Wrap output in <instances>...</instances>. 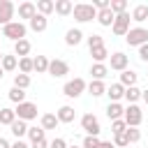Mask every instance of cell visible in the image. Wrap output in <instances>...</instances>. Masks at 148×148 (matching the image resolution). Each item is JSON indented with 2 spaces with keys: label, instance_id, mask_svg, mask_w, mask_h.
Returning <instances> with one entry per match:
<instances>
[{
  "label": "cell",
  "instance_id": "cell-1",
  "mask_svg": "<svg viewBox=\"0 0 148 148\" xmlns=\"http://www.w3.org/2000/svg\"><path fill=\"white\" fill-rule=\"evenodd\" d=\"M72 14H74V21H79V23H88V21L97 18V9H95L90 2H79V5H74Z\"/></svg>",
  "mask_w": 148,
  "mask_h": 148
},
{
  "label": "cell",
  "instance_id": "cell-2",
  "mask_svg": "<svg viewBox=\"0 0 148 148\" xmlns=\"http://www.w3.org/2000/svg\"><path fill=\"white\" fill-rule=\"evenodd\" d=\"M25 32H28V28L21 23V21H12V23H7V25H2V37H7V39H12V42H18V39H25Z\"/></svg>",
  "mask_w": 148,
  "mask_h": 148
},
{
  "label": "cell",
  "instance_id": "cell-3",
  "mask_svg": "<svg viewBox=\"0 0 148 148\" xmlns=\"http://www.w3.org/2000/svg\"><path fill=\"white\" fill-rule=\"evenodd\" d=\"M86 81L81 79V76H76V79H72V81H67L65 86H62V95L65 97H69V99H76V97H81L83 92H86Z\"/></svg>",
  "mask_w": 148,
  "mask_h": 148
},
{
  "label": "cell",
  "instance_id": "cell-4",
  "mask_svg": "<svg viewBox=\"0 0 148 148\" xmlns=\"http://www.w3.org/2000/svg\"><path fill=\"white\" fill-rule=\"evenodd\" d=\"M123 120L127 127H139L141 120H143V111L139 104H127L125 106V113H123Z\"/></svg>",
  "mask_w": 148,
  "mask_h": 148
},
{
  "label": "cell",
  "instance_id": "cell-5",
  "mask_svg": "<svg viewBox=\"0 0 148 148\" xmlns=\"http://www.w3.org/2000/svg\"><path fill=\"white\" fill-rule=\"evenodd\" d=\"M14 113H16V118L18 120H35L37 118V104L35 102H21V104H16V109H14Z\"/></svg>",
  "mask_w": 148,
  "mask_h": 148
},
{
  "label": "cell",
  "instance_id": "cell-6",
  "mask_svg": "<svg viewBox=\"0 0 148 148\" xmlns=\"http://www.w3.org/2000/svg\"><path fill=\"white\" fill-rule=\"evenodd\" d=\"M125 39H127L130 46H143V44H148V30L141 28V25L130 28V32L125 35Z\"/></svg>",
  "mask_w": 148,
  "mask_h": 148
},
{
  "label": "cell",
  "instance_id": "cell-7",
  "mask_svg": "<svg viewBox=\"0 0 148 148\" xmlns=\"http://www.w3.org/2000/svg\"><path fill=\"white\" fill-rule=\"evenodd\" d=\"M81 127L86 130V136H99V132H102L99 120H97V116H92V113H83V116H81Z\"/></svg>",
  "mask_w": 148,
  "mask_h": 148
},
{
  "label": "cell",
  "instance_id": "cell-8",
  "mask_svg": "<svg viewBox=\"0 0 148 148\" xmlns=\"http://www.w3.org/2000/svg\"><path fill=\"white\" fill-rule=\"evenodd\" d=\"M130 14L125 12V14H116V18H113V23H111V30H113V35H118V37H125L127 32H130Z\"/></svg>",
  "mask_w": 148,
  "mask_h": 148
},
{
  "label": "cell",
  "instance_id": "cell-9",
  "mask_svg": "<svg viewBox=\"0 0 148 148\" xmlns=\"http://www.w3.org/2000/svg\"><path fill=\"white\" fill-rule=\"evenodd\" d=\"M46 74L60 79V76L69 74V65H67L65 60H60V58H53V60H49V72H46Z\"/></svg>",
  "mask_w": 148,
  "mask_h": 148
},
{
  "label": "cell",
  "instance_id": "cell-10",
  "mask_svg": "<svg viewBox=\"0 0 148 148\" xmlns=\"http://www.w3.org/2000/svg\"><path fill=\"white\" fill-rule=\"evenodd\" d=\"M14 12H16V7H14L12 0H0V25L12 23L14 21Z\"/></svg>",
  "mask_w": 148,
  "mask_h": 148
},
{
  "label": "cell",
  "instance_id": "cell-11",
  "mask_svg": "<svg viewBox=\"0 0 148 148\" xmlns=\"http://www.w3.org/2000/svg\"><path fill=\"white\" fill-rule=\"evenodd\" d=\"M127 65H130V58H127L123 51H116V53L111 56V69H113V72H125Z\"/></svg>",
  "mask_w": 148,
  "mask_h": 148
},
{
  "label": "cell",
  "instance_id": "cell-12",
  "mask_svg": "<svg viewBox=\"0 0 148 148\" xmlns=\"http://www.w3.org/2000/svg\"><path fill=\"white\" fill-rule=\"evenodd\" d=\"M56 118H58V123H74V118H76V111H74V106L65 104V106H60V109H58Z\"/></svg>",
  "mask_w": 148,
  "mask_h": 148
},
{
  "label": "cell",
  "instance_id": "cell-13",
  "mask_svg": "<svg viewBox=\"0 0 148 148\" xmlns=\"http://www.w3.org/2000/svg\"><path fill=\"white\" fill-rule=\"evenodd\" d=\"M28 25H30V30H35V32H44V30L49 28V18L42 16V14H35V16L28 21Z\"/></svg>",
  "mask_w": 148,
  "mask_h": 148
},
{
  "label": "cell",
  "instance_id": "cell-14",
  "mask_svg": "<svg viewBox=\"0 0 148 148\" xmlns=\"http://www.w3.org/2000/svg\"><path fill=\"white\" fill-rule=\"evenodd\" d=\"M81 39H83V32H81L79 28H69V30L65 32V44H67V46H79Z\"/></svg>",
  "mask_w": 148,
  "mask_h": 148
},
{
  "label": "cell",
  "instance_id": "cell-15",
  "mask_svg": "<svg viewBox=\"0 0 148 148\" xmlns=\"http://www.w3.org/2000/svg\"><path fill=\"white\" fill-rule=\"evenodd\" d=\"M136 79H139V74L134 72V69H125V72H120V86L123 88H132V86H136Z\"/></svg>",
  "mask_w": 148,
  "mask_h": 148
},
{
  "label": "cell",
  "instance_id": "cell-16",
  "mask_svg": "<svg viewBox=\"0 0 148 148\" xmlns=\"http://www.w3.org/2000/svg\"><path fill=\"white\" fill-rule=\"evenodd\" d=\"M123 113H125V106H123L120 102H109V106H106V116H109V120H120Z\"/></svg>",
  "mask_w": 148,
  "mask_h": 148
},
{
  "label": "cell",
  "instance_id": "cell-17",
  "mask_svg": "<svg viewBox=\"0 0 148 148\" xmlns=\"http://www.w3.org/2000/svg\"><path fill=\"white\" fill-rule=\"evenodd\" d=\"M30 49H32V44H30L28 39H18V42H14V56H16V58H28Z\"/></svg>",
  "mask_w": 148,
  "mask_h": 148
},
{
  "label": "cell",
  "instance_id": "cell-18",
  "mask_svg": "<svg viewBox=\"0 0 148 148\" xmlns=\"http://www.w3.org/2000/svg\"><path fill=\"white\" fill-rule=\"evenodd\" d=\"M72 9H74V5H72L69 0H56V2H53V12L60 14V16H69Z\"/></svg>",
  "mask_w": 148,
  "mask_h": 148
},
{
  "label": "cell",
  "instance_id": "cell-19",
  "mask_svg": "<svg viewBox=\"0 0 148 148\" xmlns=\"http://www.w3.org/2000/svg\"><path fill=\"white\" fill-rule=\"evenodd\" d=\"M37 14V7H35V2H21L18 5V18H32Z\"/></svg>",
  "mask_w": 148,
  "mask_h": 148
},
{
  "label": "cell",
  "instance_id": "cell-20",
  "mask_svg": "<svg viewBox=\"0 0 148 148\" xmlns=\"http://www.w3.org/2000/svg\"><path fill=\"white\" fill-rule=\"evenodd\" d=\"M90 74H92V81H104L106 74H109V67H106L104 62H95V65L90 67Z\"/></svg>",
  "mask_w": 148,
  "mask_h": 148
},
{
  "label": "cell",
  "instance_id": "cell-21",
  "mask_svg": "<svg viewBox=\"0 0 148 148\" xmlns=\"http://www.w3.org/2000/svg\"><path fill=\"white\" fill-rule=\"evenodd\" d=\"M60 123H58V118H56V113H44L42 118H39V127L46 132V130H56Z\"/></svg>",
  "mask_w": 148,
  "mask_h": 148
},
{
  "label": "cell",
  "instance_id": "cell-22",
  "mask_svg": "<svg viewBox=\"0 0 148 148\" xmlns=\"http://www.w3.org/2000/svg\"><path fill=\"white\" fill-rule=\"evenodd\" d=\"M32 72H37V74H46V72H49V58H46V56H37V58H32Z\"/></svg>",
  "mask_w": 148,
  "mask_h": 148
},
{
  "label": "cell",
  "instance_id": "cell-23",
  "mask_svg": "<svg viewBox=\"0 0 148 148\" xmlns=\"http://www.w3.org/2000/svg\"><path fill=\"white\" fill-rule=\"evenodd\" d=\"M86 90H88L92 97H102V95H106V86H104V81H90V83L86 86Z\"/></svg>",
  "mask_w": 148,
  "mask_h": 148
},
{
  "label": "cell",
  "instance_id": "cell-24",
  "mask_svg": "<svg viewBox=\"0 0 148 148\" xmlns=\"http://www.w3.org/2000/svg\"><path fill=\"white\" fill-rule=\"evenodd\" d=\"M106 95H109V99H111V102H120V99H123V95H125V88H123L120 83H111V86L106 88Z\"/></svg>",
  "mask_w": 148,
  "mask_h": 148
},
{
  "label": "cell",
  "instance_id": "cell-25",
  "mask_svg": "<svg viewBox=\"0 0 148 148\" xmlns=\"http://www.w3.org/2000/svg\"><path fill=\"white\" fill-rule=\"evenodd\" d=\"M9 130H12V134H14L16 139H21V136H25V134H28V123H25V120H18V118H16V120H14L12 125H9Z\"/></svg>",
  "mask_w": 148,
  "mask_h": 148
},
{
  "label": "cell",
  "instance_id": "cell-26",
  "mask_svg": "<svg viewBox=\"0 0 148 148\" xmlns=\"http://www.w3.org/2000/svg\"><path fill=\"white\" fill-rule=\"evenodd\" d=\"M132 21H136V23H143V21H148V5H136L134 9H132V16H130Z\"/></svg>",
  "mask_w": 148,
  "mask_h": 148
},
{
  "label": "cell",
  "instance_id": "cell-27",
  "mask_svg": "<svg viewBox=\"0 0 148 148\" xmlns=\"http://www.w3.org/2000/svg\"><path fill=\"white\" fill-rule=\"evenodd\" d=\"M113 18H116V14H113L111 9H102V12H97V23L104 25V28H111Z\"/></svg>",
  "mask_w": 148,
  "mask_h": 148
},
{
  "label": "cell",
  "instance_id": "cell-28",
  "mask_svg": "<svg viewBox=\"0 0 148 148\" xmlns=\"http://www.w3.org/2000/svg\"><path fill=\"white\" fill-rule=\"evenodd\" d=\"M16 120V113H14V109H9V106H2L0 109V125H12Z\"/></svg>",
  "mask_w": 148,
  "mask_h": 148
},
{
  "label": "cell",
  "instance_id": "cell-29",
  "mask_svg": "<svg viewBox=\"0 0 148 148\" xmlns=\"http://www.w3.org/2000/svg\"><path fill=\"white\" fill-rule=\"evenodd\" d=\"M2 72H14L18 67V58L16 56H2V62H0Z\"/></svg>",
  "mask_w": 148,
  "mask_h": 148
},
{
  "label": "cell",
  "instance_id": "cell-30",
  "mask_svg": "<svg viewBox=\"0 0 148 148\" xmlns=\"http://www.w3.org/2000/svg\"><path fill=\"white\" fill-rule=\"evenodd\" d=\"M123 99H127L130 104H136V102L141 99V88H136V86H132V88H125V95H123Z\"/></svg>",
  "mask_w": 148,
  "mask_h": 148
},
{
  "label": "cell",
  "instance_id": "cell-31",
  "mask_svg": "<svg viewBox=\"0 0 148 148\" xmlns=\"http://www.w3.org/2000/svg\"><path fill=\"white\" fill-rule=\"evenodd\" d=\"M37 14H42V16H49L51 12H53V0H37Z\"/></svg>",
  "mask_w": 148,
  "mask_h": 148
},
{
  "label": "cell",
  "instance_id": "cell-32",
  "mask_svg": "<svg viewBox=\"0 0 148 148\" xmlns=\"http://www.w3.org/2000/svg\"><path fill=\"white\" fill-rule=\"evenodd\" d=\"M90 56H92V60H95V62H104V60L109 58V49H106V46L90 49Z\"/></svg>",
  "mask_w": 148,
  "mask_h": 148
},
{
  "label": "cell",
  "instance_id": "cell-33",
  "mask_svg": "<svg viewBox=\"0 0 148 148\" xmlns=\"http://www.w3.org/2000/svg\"><path fill=\"white\" fill-rule=\"evenodd\" d=\"M7 97H9L14 104H21V102H25V90H21V88H14V86H12V90L7 92Z\"/></svg>",
  "mask_w": 148,
  "mask_h": 148
},
{
  "label": "cell",
  "instance_id": "cell-34",
  "mask_svg": "<svg viewBox=\"0 0 148 148\" xmlns=\"http://www.w3.org/2000/svg\"><path fill=\"white\" fill-rule=\"evenodd\" d=\"M28 86H30V76H28V74H21V72H18V74H14V88L25 90Z\"/></svg>",
  "mask_w": 148,
  "mask_h": 148
},
{
  "label": "cell",
  "instance_id": "cell-35",
  "mask_svg": "<svg viewBox=\"0 0 148 148\" xmlns=\"http://www.w3.org/2000/svg\"><path fill=\"white\" fill-rule=\"evenodd\" d=\"M109 9H111L113 14H125V12H127V2H125V0H111V2H109Z\"/></svg>",
  "mask_w": 148,
  "mask_h": 148
},
{
  "label": "cell",
  "instance_id": "cell-36",
  "mask_svg": "<svg viewBox=\"0 0 148 148\" xmlns=\"http://www.w3.org/2000/svg\"><path fill=\"white\" fill-rule=\"evenodd\" d=\"M18 72L30 76V72H32V58H30V56H28V58H18Z\"/></svg>",
  "mask_w": 148,
  "mask_h": 148
},
{
  "label": "cell",
  "instance_id": "cell-37",
  "mask_svg": "<svg viewBox=\"0 0 148 148\" xmlns=\"http://www.w3.org/2000/svg\"><path fill=\"white\" fill-rule=\"evenodd\" d=\"M28 139H30L32 143H37V141H42V139H46V136H44V130H42V127H28Z\"/></svg>",
  "mask_w": 148,
  "mask_h": 148
},
{
  "label": "cell",
  "instance_id": "cell-38",
  "mask_svg": "<svg viewBox=\"0 0 148 148\" xmlns=\"http://www.w3.org/2000/svg\"><path fill=\"white\" fill-rule=\"evenodd\" d=\"M125 136H127V143H136L141 139V130L139 127H127L125 130Z\"/></svg>",
  "mask_w": 148,
  "mask_h": 148
},
{
  "label": "cell",
  "instance_id": "cell-39",
  "mask_svg": "<svg viewBox=\"0 0 148 148\" xmlns=\"http://www.w3.org/2000/svg\"><path fill=\"white\" fill-rule=\"evenodd\" d=\"M104 46V37L102 35H88V49H97Z\"/></svg>",
  "mask_w": 148,
  "mask_h": 148
},
{
  "label": "cell",
  "instance_id": "cell-40",
  "mask_svg": "<svg viewBox=\"0 0 148 148\" xmlns=\"http://www.w3.org/2000/svg\"><path fill=\"white\" fill-rule=\"evenodd\" d=\"M125 130H127V125H125L123 118H120V120H111V132H113V134H123Z\"/></svg>",
  "mask_w": 148,
  "mask_h": 148
},
{
  "label": "cell",
  "instance_id": "cell-41",
  "mask_svg": "<svg viewBox=\"0 0 148 148\" xmlns=\"http://www.w3.org/2000/svg\"><path fill=\"white\" fill-rule=\"evenodd\" d=\"M116 148H127L130 143H127V136H125V132L123 134H113V141H111Z\"/></svg>",
  "mask_w": 148,
  "mask_h": 148
},
{
  "label": "cell",
  "instance_id": "cell-42",
  "mask_svg": "<svg viewBox=\"0 0 148 148\" xmlns=\"http://www.w3.org/2000/svg\"><path fill=\"white\" fill-rule=\"evenodd\" d=\"M99 146V136H86L81 148H97Z\"/></svg>",
  "mask_w": 148,
  "mask_h": 148
},
{
  "label": "cell",
  "instance_id": "cell-43",
  "mask_svg": "<svg viewBox=\"0 0 148 148\" xmlns=\"http://www.w3.org/2000/svg\"><path fill=\"white\" fill-rule=\"evenodd\" d=\"M90 5H92L97 12H102V9H109V0H92Z\"/></svg>",
  "mask_w": 148,
  "mask_h": 148
},
{
  "label": "cell",
  "instance_id": "cell-44",
  "mask_svg": "<svg viewBox=\"0 0 148 148\" xmlns=\"http://www.w3.org/2000/svg\"><path fill=\"white\" fill-rule=\"evenodd\" d=\"M49 148H67V141H65V139H60V136H56V139L49 143Z\"/></svg>",
  "mask_w": 148,
  "mask_h": 148
},
{
  "label": "cell",
  "instance_id": "cell-45",
  "mask_svg": "<svg viewBox=\"0 0 148 148\" xmlns=\"http://www.w3.org/2000/svg\"><path fill=\"white\" fill-rule=\"evenodd\" d=\"M139 58H141L143 62H148V44H143V46H139Z\"/></svg>",
  "mask_w": 148,
  "mask_h": 148
},
{
  "label": "cell",
  "instance_id": "cell-46",
  "mask_svg": "<svg viewBox=\"0 0 148 148\" xmlns=\"http://www.w3.org/2000/svg\"><path fill=\"white\" fill-rule=\"evenodd\" d=\"M30 148H49V141H46V139H42V141H37V143H32Z\"/></svg>",
  "mask_w": 148,
  "mask_h": 148
},
{
  "label": "cell",
  "instance_id": "cell-47",
  "mask_svg": "<svg viewBox=\"0 0 148 148\" xmlns=\"http://www.w3.org/2000/svg\"><path fill=\"white\" fill-rule=\"evenodd\" d=\"M12 148H30V146H28L25 141H21V139H16V141L12 143Z\"/></svg>",
  "mask_w": 148,
  "mask_h": 148
},
{
  "label": "cell",
  "instance_id": "cell-48",
  "mask_svg": "<svg viewBox=\"0 0 148 148\" xmlns=\"http://www.w3.org/2000/svg\"><path fill=\"white\" fill-rule=\"evenodd\" d=\"M0 148H12V143H9L5 136H0Z\"/></svg>",
  "mask_w": 148,
  "mask_h": 148
},
{
  "label": "cell",
  "instance_id": "cell-49",
  "mask_svg": "<svg viewBox=\"0 0 148 148\" xmlns=\"http://www.w3.org/2000/svg\"><path fill=\"white\" fill-rule=\"evenodd\" d=\"M97 148H116V146H113L111 141H99V146H97Z\"/></svg>",
  "mask_w": 148,
  "mask_h": 148
},
{
  "label": "cell",
  "instance_id": "cell-50",
  "mask_svg": "<svg viewBox=\"0 0 148 148\" xmlns=\"http://www.w3.org/2000/svg\"><path fill=\"white\" fill-rule=\"evenodd\" d=\"M141 99L148 104V88H146V90H141Z\"/></svg>",
  "mask_w": 148,
  "mask_h": 148
},
{
  "label": "cell",
  "instance_id": "cell-51",
  "mask_svg": "<svg viewBox=\"0 0 148 148\" xmlns=\"http://www.w3.org/2000/svg\"><path fill=\"white\" fill-rule=\"evenodd\" d=\"M2 76H5V72H2V67H0V81H2Z\"/></svg>",
  "mask_w": 148,
  "mask_h": 148
},
{
  "label": "cell",
  "instance_id": "cell-52",
  "mask_svg": "<svg viewBox=\"0 0 148 148\" xmlns=\"http://www.w3.org/2000/svg\"><path fill=\"white\" fill-rule=\"evenodd\" d=\"M2 56H5V53H2V51H0V62H2Z\"/></svg>",
  "mask_w": 148,
  "mask_h": 148
},
{
  "label": "cell",
  "instance_id": "cell-53",
  "mask_svg": "<svg viewBox=\"0 0 148 148\" xmlns=\"http://www.w3.org/2000/svg\"><path fill=\"white\" fill-rule=\"evenodd\" d=\"M0 35H2V25H0Z\"/></svg>",
  "mask_w": 148,
  "mask_h": 148
},
{
  "label": "cell",
  "instance_id": "cell-54",
  "mask_svg": "<svg viewBox=\"0 0 148 148\" xmlns=\"http://www.w3.org/2000/svg\"><path fill=\"white\" fill-rule=\"evenodd\" d=\"M67 148H69V146H67ZM72 148H76V146H72Z\"/></svg>",
  "mask_w": 148,
  "mask_h": 148
}]
</instances>
